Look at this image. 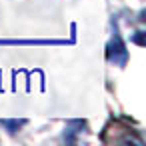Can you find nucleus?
<instances>
[{"label": "nucleus", "mask_w": 146, "mask_h": 146, "mask_svg": "<svg viewBox=\"0 0 146 146\" xmlns=\"http://www.w3.org/2000/svg\"><path fill=\"white\" fill-rule=\"evenodd\" d=\"M106 58H108V62H112L116 66H124L126 64L128 50H126V46H124V42H122V38L118 34H114V38L108 42V46H106Z\"/></svg>", "instance_id": "obj_1"}, {"label": "nucleus", "mask_w": 146, "mask_h": 146, "mask_svg": "<svg viewBox=\"0 0 146 146\" xmlns=\"http://www.w3.org/2000/svg\"><path fill=\"white\" fill-rule=\"evenodd\" d=\"M0 124L6 126L10 132H16L20 126H24V124H26V120H0Z\"/></svg>", "instance_id": "obj_2"}]
</instances>
